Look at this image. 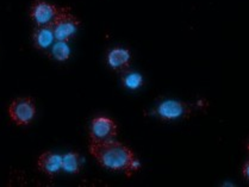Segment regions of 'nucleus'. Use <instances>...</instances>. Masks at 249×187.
Wrapping results in <instances>:
<instances>
[{"instance_id": "f8f14e48", "label": "nucleus", "mask_w": 249, "mask_h": 187, "mask_svg": "<svg viewBox=\"0 0 249 187\" xmlns=\"http://www.w3.org/2000/svg\"><path fill=\"white\" fill-rule=\"evenodd\" d=\"M123 85L129 89H137L143 85V78L140 73L125 72L122 78Z\"/></svg>"}, {"instance_id": "39448f33", "label": "nucleus", "mask_w": 249, "mask_h": 187, "mask_svg": "<svg viewBox=\"0 0 249 187\" xmlns=\"http://www.w3.org/2000/svg\"><path fill=\"white\" fill-rule=\"evenodd\" d=\"M118 134L117 123L111 118L100 116L92 119L89 125V142H103L115 139Z\"/></svg>"}, {"instance_id": "1a4fd4ad", "label": "nucleus", "mask_w": 249, "mask_h": 187, "mask_svg": "<svg viewBox=\"0 0 249 187\" xmlns=\"http://www.w3.org/2000/svg\"><path fill=\"white\" fill-rule=\"evenodd\" d=\"M33 41L36 49L41 50V51L50 49L55 41L54 30H53L52 25L36 26L33 34Z\"/></svg>"}, {"instance_id": "423d86ee", "label": "nucleus", "mask_w": 249, "mask_h": 187, "mask_svg": "<svg viewBox=\"0 0 249 187\" xmlns=\"http://www.w3.org/2000/svg\"><path fill=\"white\" fill-rule=\"evenodd\" d=\"M60 7L46 0H34L30 9V17L37 26L52 25L56 18Z\"/></svg>"}, {"instance_id": "20e7f679", "label": "nucleus", "mask_w": 249, "mask_h": 187, "mask_svg": "<svg viewBox=\"0 0 249 187\" xmlns=\"http://www.w3.org/2000/svg\"><path fill=\"white\" fill-rule=\"evenodd\" d=\"M36 115L35 100L30 97L17 98L9 107V116L17 125H28Z\"/></svg>"}, {"instance_id": "9d476101", "label": "nucleus", "mask_w": 249, "mask_h": 187, "mask_svg": "<svg viewBox=\"0 0 249 187\" xmlns=\"http://www.w3.org/2000/svg\"><path fill=\"white\" fill-rule=\"evenodd\" d=\"M81 157L79 153L71 152L68 154L62 155V162H61V170L70 174H78L80 172Z\"/></svg>"}, {"instance_id": "7ed1b4c3", "label": "nucleus", "mask_w": 249, "mask_h": 187, "mask_svg": "<svg viewBox=\"0 0 249 187\" xmlns=\"http://www.w3.org/2000/svg\"><path fill=\"white\" fill-rule=\"evenodd\" d=\"M195 111V105L180 100H163L156 106L155 116L165 122L189 118Z\"/></svg>"}, {"instance_id": "f03ea898", "label": "nucleus", "mask_w": 249, "mask_h": 187, "mask_svg": "<svg viewBox=\"0 0 249 187\" xmlns=\"http://www.w3.org/2000/svg\"><path fill=\"white\" fill-rule=\"evenodd\" d=\"M79 26H80V20L71 12L70 7H60V11L52 24L55 39L66 42L70 41L75 35Z\"/></svg>"}, {"instance_id": "f257e3e1", "label": "nucleus", "mask_w": 249, "mask_h": 187, "mask_svg": "<svg viewBox=\"0 0 249 187\" xmlns=\"http://www.w3.org/2000/svg\"><path fill=\"white\" fill-rule=\"evenodd\" d=\"M89 153L102 167L115 172H124L131 176L140 170V161L135 153L115 139L89 142Z\"/></svg>"}, {"instance_id": "9b49d317", "label": "nucleus", "mask_w": 249, "mask_h": 187, "mask_svg": "<svg viewBox=\"0 0 249 187\" xmlns=\"http://www.w3.org/2000/svg\"><path fill=\"white\" fill-rule=\"evenodd\" d=\"M50 55H52L53 59H55L56 61H66V60L70 59L71 55V49L68 46V42L66 41H56L55 43H53L52 48H50Z\"/></svg>"}, {"instance_id": "6e6552de", "label": "nucleus", "mask_w": 249, "mask_h": 187, "mask_svg": "<svg viewBox=\"0 0 249 187\" xmlns=\"http://www.w3.org/2000/svg\"><path fill=\"white\" fill-rule=\"evenodd\" d=\"M130 51L122 47H116L107 54V63L112 69L125 72L130 65Z\"/></svg>"}, {"instance_id": "ddd939ff", "label": "nucleus", "mask_w": 249, "mask_h": 187, "mask_svg": "<svg viewBox=\"0 0 249 187\" xmlns=\"http://www.w3.org/2000/svg\"><path fill=\"white\" fill-rule=\"evenodd\" d=\"M243 175H245L246 179L248 178V162H246L245 167H243Z\"/></svg>"}, {"instance_id": "0eeeda50", "label": "nucleus", "mask_w": 249, "mask_h": 187, "mask_svg": "<svg viewBox=\"0 0 249 187\" xmlns=\"http://www.w3.org/2000/svg\"><path fill=\"white\" fill-rule=\"evenodd\" d=\"M62 156L59 154H54L52 152H44L39 155L37 160V167L42 173L48 176H53L59 173L61 170Z\"/></svg>"}]
</instances>
